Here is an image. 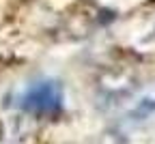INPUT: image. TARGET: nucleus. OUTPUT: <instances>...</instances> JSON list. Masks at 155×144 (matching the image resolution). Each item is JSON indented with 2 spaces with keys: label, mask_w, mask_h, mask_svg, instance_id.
I'll return each instance as SVG.
<instances>
[{
  "label": "nucleus",
  "mask_w": 155,
  "mask_h": 144,
  "mask_svg": "<svg viewBox=\"0 0 155 144\" xmlns=\"http://www.w3.org/2000/svg\"><path fill=\"white\" fill-rule=\"evenodd\" d=\"M17 103L30 114H56L65 103V93L56 80H39L19 93Z\"/></svg>",
  "instance_id": "obj_1"
},
{
  "label": "nucleus",
  "mask_w": 155,
  "mask_h": 144,
  "mask_svg": "<svg viewBox=\"0 0 155 144\" xmlns=\"http://www.w3.org/2000/svg\"><path fill=\"white\" fill-rule=\"evenodd\" d=\"M151 114H155V90H147V93L134 103V108L129 110V116H131V120H136V123L147 120Z\"/></svg>",
  "instance_id": "obj_2"
}]
</instances>
